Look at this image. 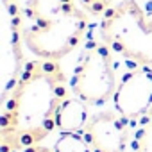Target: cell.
<instances>
[{
  "instance_id": "6da1fadb",
  "label": "cell",
  "mask_w": 152,
  "mask_h": 152,
  "mask_svg": "<svg viewBox=\"0 0 152 152\" xmlns=\"http://www.w3.org/2000/svg\"><path fill=\"white\" fill-rule=\"evenodd\" d=\"M68 95L66 75L59 61L36 59L23 66L11 93L0 100L2 152L39 145L56 129V111Z\"/></svg>"
},
{
  "instance_id": "7a4b0ae2",
  "label": "cell",
  "mask_w": 152,
  "mask_h": 152,
  "mask_svg": "<svg viewBox=\"0 0 152 152\" xmlns=\"http://www.w3.org/2000/svg\"><path fill=\"white\" fill-rule=\"evenodd\" d=\"M20 13L23 47L39 59L66 57L88 31V13L75 0H23Z\"/></svg>"
},
{
  "instance_id": "3957f363",
  "label": "cell",
  "mask_w": 152,
  "mask_h": 152,
  "mask_svg": "<svg viewBox=\"0 0 152 152\" xmlns=\"http://www.w3.org/2000/svg\"><path fill=\"white\" fill-rule=\"evenodd\" d=\"M100 38L124 59L152 68V15L136 0H122L102 15Z\"/></svg>"
},
{
  "instance_id": "277c9868",
  "label": "cell",
  "mask_w": 152,
  "mask_h": 152,
  "mask_svg": "<svg viewBox=\"0 0 152 152\" xmlns=\"http://www.w3.org/2000/svg\"><path fill=\"white\" fill-rule=\"evenodd\" d=\"M73 95L86 104L100 106L113 99L118 84L113 50L104 41H91L81 54L70 81Z\"/></svg>"
},
{
  "instance_id": "5b68a950",
  "label": "cell",
  "mask_w": 152,
  "mask_h": 152,
  "mask_svg": "<svg viewBox=\"0 0 152 152\" xmlns=\"http://www.w3.org/2000/svg\"><path fill=\"white\" fill-rule=\"evenodd\" d=\"M22 13L18 0H4V52H2V99L4 100L23 72Z\"/></svg>"
},
{
  "instance_id": "8992f818",
  "label": "cell",
  "mask_w": 152,
  "mask_h": 152,
  "mask_svg": "<svg viewBox=\"0 0 152 152\" xmlns=\"http://www.w3.org/2000/svg\"><path fill=\"white\" fill-rule=\"evenodd\" d=\"M115 111L136 122L152 111V68L141 66L124 75L113 95Z\"/></svg>"
},
{
  "instance_id": "52a82bcc",
  "label": "cell",
  "mask_w": 152,
  "mask_h": 152,
  "mask_svg": "<svg viewBox=\"0 0 152 152\" xmlns=\"http://www.w3.org/2000/svg\"><path fill=\"white\" fill-rule=\"evenodd\" d=\"M127 124L118 111L95 113L84 127V138L93 152H125L129 141Z\"/></svg>"
},
{
  "instance_id": "ba28073f",
  "label": "cell",
  "mask_w": 152,
  "mask_h": 152,
  "mask_svg": "<svg viewBox=\"0 0 152 152\" xmlns=\"http://www.w3.org/2000/svg\"><path fill=\"white\" fill-rule=\"evenodd\" d=\"M90 120V111L86 102L77 97H66L56 111V129L61 134L81 132Z\"/></svg>"
},
{
  "instance_id": "9c48e42d",
  "label": "cell",
  "mask_w": 152,
  "mask_h": 152,
  "mask_svg": "<svg viewBox=\"0 0 152 152\" xmlns=\"http://www.w3.org/2000/svg\"><path fill=\"white\" fill-rule=\"evenodd\" d=\"M131 152H152V111L140 120L132 136Z\"/></svg>"
},
{
  "instance_id": "30bf717a",
  "label": "cell",
  "mask_w": 152,
  "mask_h": 152,
  "mask_svg": "<svg viewBox=\"0 0 152 152\" xmlns=\"http://www.w3.org/2000/svg\"><path fill=\"white\" fill-rule=\"evenodd\" d=\"M54 150L56 152H91V147L88 140L79 132H68V134H61L56 140Z\"/></svg>"
},
{
  "instance_id": "8fae6325",
  "label": "cell",
  "mask_w": 152,
  "mask_h": 152,
  "mask_svg": "<svg viewBox=\"0 0 152 152\" xmlns=\"http://www.w3.org/2000/svg\"><path fill=\"white\" fill-rule=\"evenodd\" d=\"M81 6L91 16H102L111 6H115V0H81Z\"/></svg>"
},
{
  "instance_id": "7c38bea8",
  "label": "cell",
  "mask_w": 152,
  "mask_h": 152,
  "mask_svg": "<svg viewBox=\"0 0 152 152\" xmlns=\"http://www.w3.org/2000/svg\"><path fill=\"white\" fill-rule=\"evenodd\" d=\"M22 152H56V150L48 148V147H41V145H32V147H29V148H25Z\"/></svg>"
},
{
  "instance_id": "4fadbf2b",
  "label": "cell",
  "mask_w": 152,
  "mask_h": 152,
  "mask_svg": "<svg viewBox=\"0 0 152 152\" xmlns=\"http://www.w3.org/2000/svg\"><path fill=\"white\" fill-rule=\"evenodd\" d=\"M150 15H152V0H148V9H147Z\"/></svg>"
}]
</instances>
